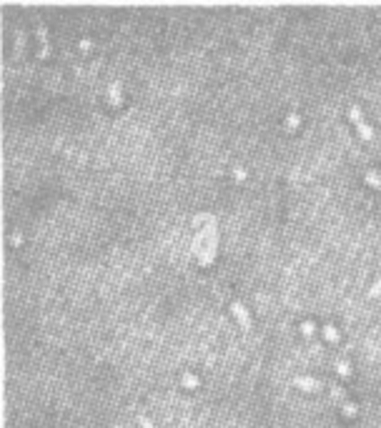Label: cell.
<instances>
[{
  "instance_id": "obj_11",
  "label": "cell",
  "mask_w": 381,
  "mask_h": 428,
  "mask_svg": "<svg viewBox=\"0 0 381 428\" xmlns=\"http://www.w3.org/2000/svg\"><path fill=\"white\" fill-rule=\"evenodd\" d=\"M138 423H140V428H153V426H150V421H148L146 416H138Z\"/></svg>"
},
{
  "instance_id": "obj_13",
  "label": "cell",
  "mask_w": 381,
  "mask_h": 428,
  "mask_svg": "<svg viewBox=\"0 0 381 428\" xmlns=\"http://www.w3.org/2000/svg\"><path fill=\"white\" fill-rule=\"evenodd\" d=\"M331 393H334V396H336V398H341V401H344V391H341V388H334V391H331Z\"/></svg>"
},
{
  "instance_id": "obj_3",
  "label": "cell",
  "mask_w": 381,
  "mask_h": 428,
  "mask_svg": "<svg viewBox=\"0 0 381 428\" xmlns=\"http://www.w3.org/2000/svg\"><path fill=\"white\" fill-rule=\"evenodd\" d=\"M294 383H296L298 388H304V391H321V388H324V383L316 381V378H311V376H296Z\"/></svg>"
},
{
  "instance_id": "obj_4",
  "label": "cell",
  "mask_w": 381,
  "mask_h": 428,
  "mask_svg": "<svg viewBox=\"0 0 381 428\" xmlns=\"http://www.w3.org/2000/svg\"><path fill=\"white\" fill-rule=\"evenodd\" d=\"M324 336H326V338H328L331 343H336V341L341 338V336H338V331H336V328H334L331 323H326V326H324Z\"/></svg>"
},
{
  "instance_id": "obj_1",
  "label": "cell",
  "mask_w": 381,
  "mask_h": 428,
  "mask_svg": "<svg viewBox=\"0 0 381 428\" xmlns=\"http://www.w3.org/2000/svg\"><path fill=\"white\" fill-rule=\"evenodd\" d=\"M348 118L354 120V125H356V130L361 133V138H364V140H374V128L364 120V115H361L358 105H351V108H348Z\"/></svg>"
},
{
  "instance_id": "obj_8",
  "label": "cell",
  "mask_w": 381,
  "mask_h": 428,
  "mask_svg": "<svg viewBox=\"0 0 381 428\" xmlns=\"http://www.w3.org/2000/svg\"><path fill=\"white\" fill-rule=\"evenodd\" d=\"M378 293H381V278H378V281H376V283H374V286L368 288V293H366V298H376Z\"/></svg>"
},
{
  "instance_id": "obj_2",
  "label": "cell",
  "mask_w": 381,
  "mask_h": 428,
  "mask_svg": "<svg viewBox=\"0 0 381 428\" xmlns=\"http://www.w3.org/2000/svg\"><path fill=\"white\" fill-rule=\"evenodd\" d=\"M231 311H234V316L238 318V323H241L244 328H251V316H248V311L244 308L241 301H231Z\"/></svg>"
},
{
  "instance_id": "obj_7",
  "label": "cell",
  "mask_w": 381,
  "mask_h": 428,
  "mask_svg": "<svg viewBox=\"0 0 381 428\" xmlns=\"http://www.w3.org/2000/svg\"><path fill=\"white\" fill-rule=\"evenodd\" d=\"M366 180H368V183H371L374 188H381V175H378V173L368 170V173H366Z\"/></svg>"
},
{
  "instance_id": "obj_9",
  "label": "cell",
  "mask_w": 381,
  "mask_h": 428,
  "mask_svg": "<svg viewBox=\"0 0 381 428\" xmlns=\"http://www.w3.org/2000/svg\"><path fill=\"white\" fill-rule=\"evenodd\" d=\"M110 103H116V105L120 103V95H118V85H113V88H110Z\"/></svg>"
},
{
  "instance_id": "obj_5",
  "label": "cell",
  "mask_w": 381,
  "mask_h": 428,
  "mask_svg": "<svg viewBox=\"0 0 381 428\" xmlns=\"http://www.w3.org/2000/svg\"><path fill=\"white\" fill-rule=\"evenodd\" d=\"M180 383H183L186 388H194L198 381H196V376H194V373H183V376H180Z\"/></svg>"
},
{
  "instance_id": "obj_6",
  "label": "cell",
  "mask_w": 381,
  "mask_h": 428,
  "mask_svg": "<svg viewBox=\"0 0 381 428\" xmlns=\"http://www.w3.org/2000/svg\"><path fill=\"white\" fill-rule=\"evenodd\" d=\"M336 371H338L341 376H351V366H348L346 361H341V358L336 361Z\"/></svg>"
},
{
  "instance_id": "obj_10",
  "label": "cell",
  "mask_w": 381,
  "mask_h": 428,
  "mask_svg": "<svg viewBox=\"0 0 381 428\" xmlns=\"http://www.w3.org/2000/svg\"><path fill=\"white\" fill-rule=\"evenodd\" d=\"M341 406H344V411H346L348 416H356V406H351L348 401H341Z\"/></svg>"
},
{
  "instance_id": "obj_12",
  "label": "cell",
  "mask_w": 381,
  "mask_h": 428,
  "mask_svg": "<svg viewBox=\"0 0 381 428\" xmlns=\"http://www.w3.org/2000/svg\"><path fill=\"white\" fill-rule=\"evenodd\" d=\"M304 333H306V336H311V333H314V323H308V321H306V323H304Z\"/></svg>"
}]
</instances>
